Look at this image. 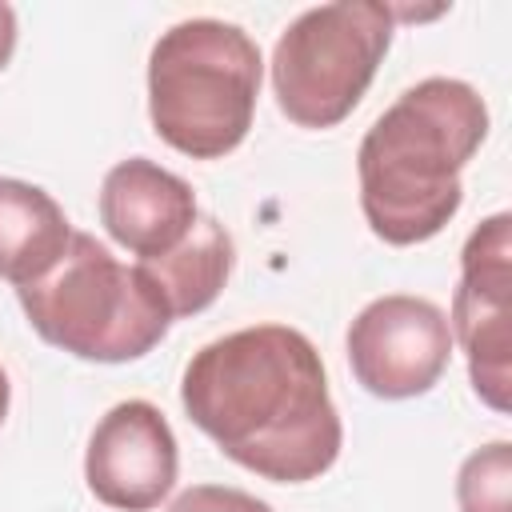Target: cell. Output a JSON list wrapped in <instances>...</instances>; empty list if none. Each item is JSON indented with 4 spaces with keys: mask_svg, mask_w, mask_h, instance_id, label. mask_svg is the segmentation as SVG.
I'll list each match as a JSON object with an SVG mask.
<instances>
[{
    "mask_svg": "<svg viewBox=\"0 0 512 512\" xmlns=\"http://www.w3.org/2000/svg\"><path fill=\"white\" fill-rule=\"evenodd\" d=\"M180 404L232 464L272 484L324 476L344 444L324 360L288 324H252L192 352Z\"/></svg>",
    "mask_w": 512,
    "mask_h": 512,
    "instance_id": "obj_1",
    "label": "cell"
},
{
    "mask_svg": "<svg viewBox=\"0 0 512 512\" xmlns=\"http://www.w3.org/2000/svg\"><path fill=\"white\" fill-rule=\"evenodd\" d=\"M488 136L484 96L456 76H428L396 96L360 140L356 176L368 228L396 248L424 244L460 212V172Z\"/></svg>",
    "mask_w": 512,
    "mask_h": 512,
    "instance_id": "obj_2",
    "label": "cell"
},
{
    "mask_svg": "<svg viewBox=\"0 0 512 512\" xmlns=\"http://www.w3.org/2000/svg\"><path fill=\"white\" fill-rule=\"evenodd\" d=\"M260 76V44L240 24L212 16L172 24L148 56V116L156 136L192 160L228 156L252 128Z\"/></svg>",
    "mask_w": 512,
    "mask_h": 512,
    "instance_id": "obj_3",
    "label": "cell"
},
{
    "mask_svg": "<svg viewBox=\"0 0 512 512\" xmlns=\"http://www.w3.org/2000/svg\"><path fill=\"white\" fill-rule=\"evenodd\" d=\"M16 296L44 344L96 364L140 360L172 328L156 280L140 264L116 260L88 232H72L56 268Z\"/></svg>",
    "mask_w": 512,
    "mask_h": 512,
    "instance_id": "obj_4",
    "label": "cell"
},
{
    "mask_svg": "<svg viewBox=\"0 0 512 512\" xmlns=\"http://www.w3.org/2000/svg\"><path fill=\"white\" fill-rule=\"evenodd\" d=\"M396 16L380 0H336L300 12L272 48V92L300 128L340 124L368 92Z\"/></svg>",
    "mask_w": 512,
    "mask_h": 512,
    "instance_id": "obj_5",
    "label": "cell"
},
{
    "mask_svg": "<svg viewBox=\"0 0 512 512\" xmlns=\"http://www.w3.org/2000/svg\"><path fill=\"white\" fill-rule=\"evenodd\" d=\"M512 216L496 212L460 252V284L452 292V340L468 356V376L476 396L492 412L512 404Z\"/></svg>",
    "mask_w": 512,
    "mask_h": 512,
    "instance_id": "obj_6",
    "label": "cell"
},
{
    "mask_svg": "<svg viewBox=\"0 0 512 512\" xmlns=\"http://www.w3.org/2000/svg\"><path fill=\"white\" fill-rule=\"evenodd\" d=\"M452 360V328L444 308L424 296L392 292L356 312L348 324V364L364 392L380 400H412L440 384Z\"/></svg>",
    "mask_w": 512,
    "mask_h": 512,
    "instance_id": "obj_7",
    "label": "cell"
},
{
    "mask_svg": "<svg viewBox=\"0 0 512 512\" xmlns=\"http://www.w3.org/2000/svg\"><path fill=\"white\" fill-rule=\"evenodd\" d=\"M180 452L172 424L152 400L112 404L88 436L84 480L92 496L120 512H152L176 484Z\"/></svg>",
    "mask_w": 512,
    "mask_h": 512,
    "instance_id": "obj_8",
    "label": "cell"
},
{
    "mask_svg": "<svg viewBox=\"0 0 512 512\" xmlns=\"http://www.w3.org/2000/svg\"><path fill=\"white\" fill-rule=\"evenodd\" d=\"M196 192L148 156H128L100 184V224L140 260L168 256L196 224Z\"/></svg>",
    "mask_w": 512,
    "mask_h": 512,
    "instance_id": "obj_9",
    "label": "cell"
},
{
    "mask_svg": "<svg viewBox=\"0 0 512 512\" xmlns=\"http://www.w3.org/2000/svg\"><path fill=\"white\" fill-rule=\"evenodd\" d=\"M72 240L64 208L40 184L0 176V280L24 288L56 268Z\"/></svg>",
    "mask_w": 512,
    "mask_h": 512,
    "instance_id": "obj_10",
    "label": "cell"
},
{
    "mask_svg": "<svg viewBox=\"0 0 512 512\" xmlns=\"http://www.w3.org/2000/svg\"><path fill=\"white\" fill-rule=\"evenodd\" d=\"M232 260H236V252H232L228 228L216 216L200 212L192 232L168 256L140 260V268L156 280V288H160V296L176 320V316L204 312L224 292V284L232 276Z\"/></svg>",
    "mask_w": 512,
    "mask_h": 512,
    "instance_id": "obj_11",
    "label": "cell"
},
{
    "mask_svg": "<svg viewBox=\"0 0 512 512\" xmlns=\"http://www.w3.org/2000/svg\"><path fill=\"white\" fill-rule=\"evenodd\" d=\"M460 512H512V444L492 440L476 448L456 472Z\"/></svg>",
    "mask_w": 512,
    "mask_h": 512,
    "instance_id": "obj_12",
    "label": "cell"
},
{
    "mask_svg": "<svg viewBox=\"0 0 512 512\" xmlns=\"http://www.w3.org/2000/svg\"><path fill=\"white\" fill-rule=\"evenodd\" d=\"M164 512H272L260 496L228 484H192Z\"/></svg>",
    "mask_w": 512,
    "mask_h": 512,
    "instance_id": "obj_13",
    "label": "cell"
},
{
    "mask_svg": "<svg viewBox=\"0 0 512 512\" xmlns=\"http://www.w3.org/2000/svg\"><path fill=\"white\" fill-rule=\"evenodd\" d=\"M12 52H16V12H12V4L0 0V72L12 60Z\"/></svg>",
    "mask_w": 512,
    "mask_h": 512,
    "instance_id": "obj_14",
    "label": "cell"
},
{
    "mask_svg": "<svg viewBox=\"0 0 512 512\" xmlns=\"http://www.w3.org/2000/svg\"><path fill=\"white\" fill-rule=\"evenodd\" d=\"M8 404H12V384H8V372L0 368V424L8 416Z\"/></svg>",
    "mask_w": 512,
    "mask_h": 512,
    "instance_id": "obj_15",
    "label": "cell"
}]
</instances>
